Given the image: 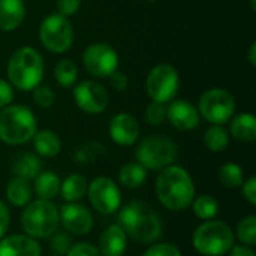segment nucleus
Here are the masks:
<instances>
[{
    "label": "nucleus",
    "instance_id": "obj_1",
    "mask_svg": "<svg viewBox=\"0 0 256 256\" xmlns=\"http://www.w3.org/2000/svg\"><path fill=\"white\" fill-rule=\"evenodd\" d=\"M154 190L159 202L171 212L188 208L195 198V186L190 174L177 165H170L160 170Z\"/></svg>",
    "mask_w": 256,
    "mask_h": 256
},
{
    "label": "nucleus",
    "instance_id": "obj_2",
    "mask_svg": "<svg viewBox=\"0 0 256 256\" xmlns=\"http://www.w3.org/2000/svg\"><path fill=\"white\" fill-rule=\"evenodd\" d=\"M118 226L140 243H153L160 238L164 225L158 213L144 202H130L118 213Z\"/></svg>",
    "mask_w": 256,
    "mask_h": 256
},
{
    "label": "nucleus",
    "instance_id": "obj_3",
    "mask_svg": "<svg viewBox=\"0 0 256 256\" xmlns=\"http://www.w3.org/2000/svg\"><path fill=\"white\" fill-rule=\"evenodd\" d=\"M8 76L16 88L24 92L33 90L44 78L42 56L32 46H21L9 58Z\"/></svg>",
    "mask_w": 256,
    "mask_h": 256
},
{
    "label": "nucleus",
    "instance_id": "obj_4",
    "mask_svg": "<svg viewBox=\"0 0 256 256\" xmlns=\"http://www.w3.org/2000/svg\"><path fill=\"white\" fill-rule=\"evenodd\" d=\"M38 130L36 117L24 105H8L0 111V141L18 146L30 141Z\"/></svg>",
    "mask_w": 256,
    "mask_h": 256
},
{
    "label": "nucleus",
    "instance_id": "obj_5",
    "mask_svg": "<svg viewBox=\"0 0 256 256\" xmlns=\"http://www.w3.org/2000/svg\"><path fill=\"white\" fill-rule=\"evenodd\" d=\"M234 232L231 226L224 220H206L201 224L194 236V249L204 256H222L228 254L234 246Z\"/></svg>",
    "mask_w": 256,
    "mask_h": 256
},
{
    "label": "nucleus",
    "instance_id": "obj_6",
    "mask_svg": "<svg viewBox=\"0 0 256 256\" xmlns=\"http://www.w3.org/2000/svg\"><path fill=\"white\" fill-rule=\"evenodd\" d=\"M58 208L45 200L30 201L21 214V228L26 236L38 240L51 237L58 226Z\"/></svg>",
    "mask_w": 256,
    "mask_h": 256
},
{
    "label": "nucleus",
    "instance_id": "obj_7",
    "mask_svg": "<svg viewBox=\"0 0 256 256\" xmlns=\"http://www.w3.org/2000/svg\"><path fill=\"white\" fill-rule=\"evenodd\" d=\"M136 159L146 170L160 171L172 165L178 156V148L172 140L164 135L147 136L136 148Z\"/></svg>",
    "mask_w": 256,
    "mask_h": 256
},
{
    "label": "nucleus",
    "instance_id": "obj_8",
    "mask_svg": "<svg viewBox=\"0 0 256 256\" xmlns=\"http://www.w3.org/2000/svg\"><path fill=\"white\" fill-rule=\"evenodd\" d=\"M39 39L48 51L64 52L74 44L72 24L60 14L48 15L39 27Z\"/></svg>",
    "mask_w": 256,
    "mask_h": 256
},
{
    "label": "nucleus",
    "instance_id": "obj_9",
    "mask_svg": "<svg viewBox=\"0 0 256 256\" xmlns=\"http://www.w3.org/2000/svg\"><path fill=\"white\" fill-rule=\"evenodd\" d=\"M200 111L207 122L213 124H224L231 120L236 111L234 96L228 90L212 88L201 96Z\"/></svg>",
    "mask_w": 256,
    "mask_h": 256
},
{
    "label": "nucleus",
    "instance_id": "obj_10",
    "mask_svg": "<svg viewBox=\"0 0 256 256\" xmlns=\"http://www.w3.org/2000/svg\"><path fill=\"white\" fill-rule=\"evenodd\" d=\"M178 74L171 64L154 66L146 81V90L153 102H170L178 90Z\"/></svg>",
    "mask_w": 256,
    "mask_h": 256
},
{
    "label": "nucleus",
    "instance_id": "obj_11",
    "mask_svg": "<svg viewBox=\"0 0 256 256\" xmlns=\"http://www.w3.org/2000/svg\"><path fill=\"white\" fill-rule=\"evenodd\" d=\"M87 195L92 207L100 214H112L122 206V194L114 180L98 177L87 186Z\"/></svg>",
    "mask_w": 256,
    "mask_h": 256
},
{
    "label": "nucleus",
    "instance_id": "obj_12",
    "mask_svg": "<svg viewBox=\"0 0 256 256\" xmlns=\"http://www.w3.org/2000/svg\"><path fill=\"white\" fill-rule=\"evenodd\" d=\"M86 69L99 78H110L118 66V56L114 48L106 44H92L82 54Z\"/></svg>",
    "mask_w": 256,
    "mask_h": 256
},
{
    "label": "nucleus",
    "instance_id": "obj_13",
    "mask_svg": "<svg viewBox=\"0 0 256 256\" xmlns=\"http://www.w3.org/2000/svg\"><path fill=\"white\" fill-rule=\"evenodd\" d=\"M75 104L88 114H99L108 106V92L96 81H82L74 88Z\"/></svg>",
    "mask_w": 256,
    "mask_h": 256
},
{
    "label": "nucleus",
    "instance_id": "obj_14",
    "mask_svg": "<svg viewBox=\"0 0 256 256\" xmlns=\"http://www.w3.org/2000/svg\"><path fill=\"white\" fill-rule=\"evenodd\" d=\"M58 220L66 232L80 237L88 234L93 228L92 213L78 202H66L58 210Z\"/></svg>",
    "mask_w": 256,
    "mask_h": 256
},
{
    "label": "nucleus",
    "instance_id": "obj_15",
    "mask_svg": "<svg viewBox=\"0 0 256 256\" xmlns=\"http://www.w3.org/2000/svg\"><path fill=\"white\" fill-rule=\"evenodd\" d=\"M110 136L116 144L123 147L135 144L140 136V124L136 118L126 112L114 116L110 123Z\"/></svg>",
    "mask_w": 256,
    "mask_h": 256
},
{
    "label": "nucleus",
    "instance_id": "obj_16",
    "mask_svg": "<svg viewBox=\"0 0 256 256\" xmlns=\"http://www.w3.org/2000/svg\"><path fill=\"white\" fill-rule=\"evenodd\" d=\"M166 118L178 130H192L200 123L196 108L188 100H174L166 108Z\"/></svg>",
    "mask_w": 256,
    "mask_h": 256
},
{
    "label": "nucleus",
    "instance_id": "obj_17",
    "mask_svg": "<svg viewBox=\"0 0 256 256\" xmlns=\"http://www.w3.org/2000/svg\"><path fill=\"white\" fill-rule=\"evenodd\" d=\"M40 254L39 243L28 236L14 234L0 240V256H40Z\"/></svg>",
    "mask_w": 256,
    "mask_h": 256
},
{
    "label": "nucleus",
    "instance_id": "obj_18",
    "mask_svg": "<svg viewBox=\"0 0 256 256\" xmlns=\"http://www.w3.org/2000/svg\"><path fill=\"white\" fill-rule=\"evenodd\" d=\"M102 256H123L128 249V236L118 225H110L99 237Z\"/></svg>",
    "mask_w": 256,
    "mask_h": 256
},
{
    "label": "nucleus",
    "instance_id": "obj_19",
    "mask_svg": "<svg viewBox=\"0 0 256 256\" xmlns=\"http://www.w3.org/2000/svg\"><path fill=\"white\" fill-rule=\"evenodd\" d=\"M26 16L22 0H0V30L12 32L21 26Z\"/></svg>",
    "mask_w": 256,
    "mask_h": 256
},
{
    "label": "nucleus",
    "instance_id": "obj_20",
    "mask_svg": "<svg viewBox=\"0 0 256 256\" xmlns=\"http://www.w3.org/2000/svg\"><path fill=\"white\" fill-rule=\"evenodd\" d=\"M231 135L242 142H254L256 140V118L250 112L238 114L230 126Z\"/></svg>",
    "mask_w": 256,
    "mask_h": 256
},
{
    "label": "nucleus",
    "instance_id": "obj_21",
    "mask_svg": "<svg viewBox=\"0 0 256 256\" xmlns=\"http://www.w3.org/2000/svg\"><path fill=\"white\" fill-rule=\"evenodd\" d=\"M33 147L38 154L44 158H54L60 153L62 150V141L58 135L52 130L44 129V130H36L33 135Z\"/></svg>",
    "mask_w": 256,
    "mask_h": 256
},
{
    "label": "nucleus",
    "instance_id": "obj_22",
    "mask_svg": "<svg viewBox=\"0 0 256 256\" xmlns=\"http://www.w3.org/2000/svg\"><path fill=\"white\" fill-rule=\"evenodd\" d=\"M60 183L62 182L56 172H51V171L39 172L34 177V184H33L38 200L51 201L52 198H56L60 192Z\"/></svg>",
    "mask_w": 256,
    "mask_h": 256
},
{
    "label": "nucleus",
    "instance_id": "obj_23",
    "mask_svg": "<svg viewBox=\"0 0 256 256\" xmlns=\"http://www.w3.org/2000/svg\"><path fill=\"white\" fill-rule=\"evenodd\" d=\"M32 186L28 180L21 177H14L6 188V198L15 207H26L32 201Z\"/></svg>",
    "mask_w": 256,
    "mask_h": 256
},
{
    "label": "nucleus",
    "instance_id": "obj_24",
    "mask_svg": "<svg viewBox=\"0 0 256 256\" xmlns=\"http://www.w3.org/2000/svg\"><path fill=\"white\" fill-rule=\"evenodd\" d=\"M87 180L80 174H70L64 178L63 183H60V192L62 198L66 202H76L87 194Z\"/></svg>",
    "mask_w": 256,
    "mask_h": 256
},
{
    "label": "nucleus",
    "instance_id": "obj_25",
    "mask_svg": "<svg viewBox=\"0 0 256 256\" xmlns=\"http://www.w3.org/2000/svg\"><path fill=\"white\" fill-rule=\"evenodd\" d=\"M146 178H147V170L138 162L126 164L118 171V182L126 189L141 188L144 184Z\"/></svg>",
    "mask_w": 256,
    "mask_h": 256
},
{
    "label": "nucleus",
    "instance_id": "obj_26",
    "mask_svg": "<svg viewBox=\"0 0 256 256\" xmlns=\"http://www.w3.org/2000/svg\"><path fill=\"white\" fill-rule=\"evenodd\" d=\"M40 168H42V165H40V160L38 159V156H34L32 153H24L14 162L12 172L15 177L32 180L40 172Z\"/></svg>",
    "mask_w": 256,
    "mask_h": 256
},
{
    "label": "nucleus",
    "instance_id": "obj_27",
    "mask_svg": "<svg viewBox=\"0 0 256 256\" xmlns=\"http://www.w3.org/2000/svg\"><path fill=\"white\" fill-rule=\"evenodd\" d=\"M204 144L210 152H214V153L224 152L230 144V134L222 124H214L206 132Z\"/></svg>",
    "mask_w": 256,
    "mask_h": 256
},
{
    "label": "nucleus",
    "instance_id": "obj_28",
    "mask_svg": "<svg viewBox=\"0 0 256 256\" xmlns=\"http://www.w3.org/2000/svg\"><path fill=\"white\" fill-rule=\"evenodd\" d=\"M192 208H194L195 216H198L202 220H210L218 214L219 202L212 195H201L198 198H194Z\"/></svg>",
    "mask_w": 256,
    "mask_h": 256
},
{
    "label": "nucleus",
    "instance_id": "obj_29",
    "mask_svg": "<svg viewBox=\"0 0 256 256\" xmlns=\"http://www.w3.org/2000/svg\"><path fill=\"white\" fill-rule=\"evenodd\" d=\"M219 180L228 189H238V188H242V184L244 182V176H243L242 166L237 165V164H232V162L222 165L220 170H219Z\"/></svg>",
    "mask_w": 256,
    "mask_h": 256
},
{
    "label": "nucleus",
    "instance_id": "obj_30",
    "mask_svg": "<svg viewBox=\"0 0 256 256\" xmlns=\"http://www.w3.org/2000/svg\"><path fill=\"white\" fill-rule=\"evenodd\" d=\"M54 76H56L57 82L62 87L69 88V87H72L75 84V81L78 78V69H76L74 62H70V60H60L56 64Z\"/></svg>",
    "mask_w": 256,
    "mask_h": 256
},
{
    "label": "nucleus",
    "instance_id": "obj_31",
    "mask_svg": "<svg viewBox=\"0 0 256 256\" xmlns=\"http://www.w3.org/2000/svg\"><path fill=\"white\" fill-rule=\"evenodd\" d=\"M237 237L246 246H255L256 243V216L244 218L237 226Z\"/></svg>",
    "mask_w": 256,
    "mask_h": 256
},
{
    "label": "nucleus",
    "instance_id": "obj_32",
    "mask_svg": "<svg viewBox=\"0 0 256 256\" xmlns=\"http://www.w3.org/2000/svg\"><path fill=\"white\" fill-rule=\"evenodd\" d=\"M146 120L152 126H160L166 120V108L160 102H152L146 108Z\"/></svg>",
    "mask_w": 256,
    "mask_h": 256
},
{
    "label": "nucleus",
    "instance_id": "obj_33",
    "mask_svg": "<svg viewBox=\"0 0 256 256\" xmlns=\"http://www.w3.org/2000/svg\"><path fill=\"white\" fill-rule=\"evenodd\" d=\"M102 153H104V147L102 146H99L96 142H87V144H84L82 147L78 148L75 158L80 162H92V160H94Z\"/></svg>",
    "mask_w": 256,
    "mask_h": 256
},
{
    "label": "nucleus",
    "instance_id": "obj_34",
    "mask_svg": "<svg viewBox=\"0 0 256 256\" xmlns=\"http://www.w3.org/2000/svg\"><path fill=\"white\" fill-rule=\"evenodd\" d=\"M142 256H182V252L171 243H156L150 246Z\"/></svg>",
    "mask_w": 256,
    "mask_h": 256
},
{
    "label": "nucleus",
    "instance_id": "obj_35",
    "mask_svg": "<svg viewBox=\"0 0 256 256\" xmlns=\"http://www.w3.org/2000/svg\"><path fill=\"white\" fill-rule=\"evenodd\" d=\"M34 93H33V99L34 102L42 106V108H51L54 105V100H56V96H54V92L50 88V87H45V86H38L33 88Z\"/></svg>",
    "mask_w": 256,
    "mask_h": 256
},
{
    "label": "nucleus",
    "instance_id": "obj_36",
    "mask_svg": "<svg viewBox=\"0 0 256 256\" xmlns=\"http://www.w3.org/2000/svg\"><path fill=\"white\" fill-rule=\"evenodd\" d=\"M52 238H51V243H50V246H51V250L54 252V254H57V255H66L68 254V250H69V248H70V238H69V236L68 234H64V232H54V236H51Z\"/></svg>",
    "mask_w": 256,
    "mask_h": 256
},
{
    "label": "nucleus",
    "instance_id": "obj_37",
    "mask_svg": "<svg viewBox=\"0 0 256 256\" xmlns=\"http://www.w3.org/2000/svg\"><path fill=\"white\" fill-rule=\"evenodd\" d=\"M68 256H102L99 252V249L96 246H93L92 243H76V244H70Z\"/></svg>",
    "mask_w": 256,
    "mask_h": 256
},
{
    "label": "nucleus",
    "instance_id": "obj_38",
    "mask_svg": "<svg viewBox=\"0 0 256 256\" xmlns=\"http://www.w3.org/2000/svg\"><path fill=\"white\" fill-rule=\"evenodd\" d=\"M57 10L63 16H70L75 15L81 6V0H57Z\"/></svg>",
    "mask_w": 256,
    "mask_h": 256
},
{
    "label": "nucleus",
    "instance_id": "obj_39",
    "mask_svg": "<svg viewBox=\"0 0 256 256\" xmlns=\"http://www.w3.org/2000/svg\"><path fill=\"white\" fill-rule=\"evenodd\" d=\"M242 192L250 206H256V177L252 176L242 184Z\"/></svg>",
    "mask_w": 256,
    "mask_h": 256
},
{
    "label": "nucleus",
    "instance_id": "obj_40",
    "mask_svg": "<svg viewBox=\"0 0 256 256\" xmlns=\"http://www.w3.org/2000/svg\"><path fill=\"white\" fill-rule=\"evenodd\" d=\"M14 99V88L12 86L4 81V80H0V108H4L8 106Z\"/></svg>",
    "mask_w": 256,
    "mask_h": 256
},
{
    "label": "nucleus",
    "instance_id": "obj_41",
    "mask_svg": "<svg viewBox=\"0 0 256 256\" xmlns=\"http://www.w3.org/2000/svg\"><path fill=\"white\" fill-rule=\"evenodd\" d=\"M9 222H10V213L8 206L0 201V240L4 237L8 228H9Z\"/></svg>",
    "mask_w": 256,
    "mask_h": 256
},
{
    "label": "nucleus",
    "instance_id": "obj_42",
    "mask_svg": "<svg viewBox=\"0 0 256 256\" xmlns=\"http://www.w3.org/2000/svg\"><path fill=\"white\" fill-rule=\"evenodd\" d=\"M111 86L116 90H124L128 87V76L122 72H114L111 76Z\"/></svg>",
    "mask_w": 256,
    "mask_h": 256
},
{
    "label": "nucleus",
    "instance_id": "obj_43",
    "mask_svg": "<svg viewBox=\"0 0 256 256\" xmlns=\"http://www.w3.org/2000/svg\"><path fill=\"white\" fill-rule=\"evenodd\" d=\"M230 256H255V252L252 250L250 246L240 244V246H232L231 248Z\"/></svg>",
    "mask_w": 256,
    "mask_h": 256
},
{
    "label": "nucleus",
    "instance_id": "obj_44",
    "mask_svg": "<svg viewBox=\"0 0 256 256\" xmlns=\"http://www.w3.org/2000/svg\"><path fill=\"white\" fill-rule=\"evenodd\" d=\"M255 51H256V44L254 42L252 45H250V51H249V60H250V63L255 66L256 64V57H255Z\"/></svg>",
    "mask_w": 256,
    "mask_h": 256
}]
</instances>
